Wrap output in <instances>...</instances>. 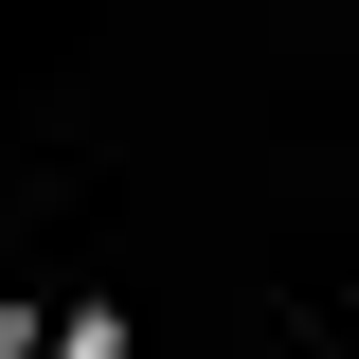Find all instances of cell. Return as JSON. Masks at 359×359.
Masks as SVG:
<instances>
[{
    "label": "cell",
    "mask_w": 359,
    "mask_h": 359,
    "mask_svg": "<svg viewBox=\"0 0 359 359\" xmlns=\"http://www.w3.org/2000/svg\"><path fill=\"white\" fill-rule=\"evenodd\" d=\"M54 359H126V306H72V323H54Z\"/></svg>",
    "instance_id": "obj_1"
},
{
    "label": "cell",
    "mask_w": 359,
    "mask_h": 359,
    "mask_svg": "<svg viewBox=\"0 0 359 359\" xmlns=\"http://www.w3.org/2000/svg\"><path fill=\"white\" fill-rule=\"evenodd\" d=\"M0 359H54V323H36V306H0Z\"/></svg>",
    "instance_id": "obj_2"
}]
</instances>
